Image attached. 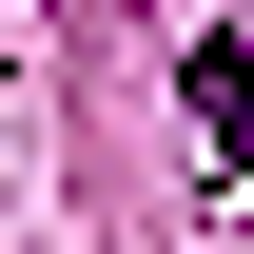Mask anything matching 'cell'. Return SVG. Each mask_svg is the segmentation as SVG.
I'll list each match as a JSON object with an SVG mask.
<instances>
[{
    "mask_svg": "<svg viewBox=\"0 0 254 254\" xmlns=\"http://www.w3.org/2000/svg\"><path fill=\"white\" fill-rule=\"evenodd\" d=\"M195 137L254 176V59H235V39H195Z\"/></svg>",
    "mask_w": 254,
    "mask_h": 254,
    "instance_id": "6da1fadb",
    "label": "cell"
}]
</instances>
